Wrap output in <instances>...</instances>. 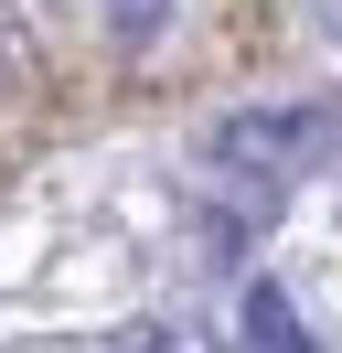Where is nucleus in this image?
Wrapping results in <instances>:
<instances>
[{
	"mask_svg": "<svg viewBox=\"0 0 342 353\" xmlns=\"http://www.w3.org/2000/svg\"><path fill=\"white\" fill-rule=\"evenodd\" d=\"M332 150H342V108H321V97H299V108H225L203 129V172L225 193H246V214L299 193Z\"/></svg>",
	"mask_w": 342,
	"mask_h": 353,
	"instance_id": "obj_1",
	"label": "nucleus"
},
{
	"mask_svg": "<svg viewBox=\"0 0 342 353\" xmlns=\"http://www.w3.org/2000/svg\"><path fill=\"white\" fill-rule=\"evenodd\" d=\"M246 353H310V332H299V300L278 279L246 289Z\"/></svg>",
	"mask_w": 342,
	"mask_h": 353,
	"instance_id": "obj_2",
	"label": "nucleus"
},
{
	"mask_svg": "<svg viewBox=\"0 0 342 353\" xmlns=\"http://www.w3.org/2000/svg\"><path fill=\"white\" fill-rule=\"evenodd\" d=\"M86 11H97V32H107L118 54H150V43L171 32V0H86Z\"/></svg>",
	"mask_w": 342,
	"mask_h": 353,
	"instance_id": "obj_3",
	"label": "nucleus"
}]
</instances>
